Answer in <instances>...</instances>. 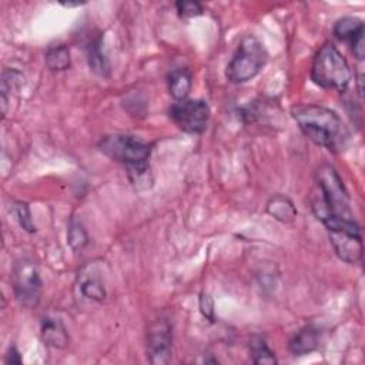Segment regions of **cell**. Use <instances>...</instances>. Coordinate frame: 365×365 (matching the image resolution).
Here are the masks:
<instances>
[{"mask_svg": "<svg viewBox=\"0 0 365 365\" xmlns=\"http://www.w3.org/2000/svg\"><path fill=\"white\" fill-rule=\"evenodd\" d=\"M83 3H63L64 7H77V6H81Z\"/></svg>", "mask_w": 365, "mask_h": 365, "instance_id": "24", "label": "cell"}, {"mask_svg": "<svg viewBox=\"0 0 365 365\" xmlns=\"http://www.w3.org/2000/svg\"><path fill=\"white\" fill-rule=\"evenodd\" d=\"M175 9L180 17L191 19L202 14V6L198 1H177Z\"/></svg>", "mask_w": 365, "mask_h": 365, "instance_id": "21", "label": "cell"}, {"mask_svg": "<svg viewBox=\"0 0 365 365\" xmlns=\"http://www.w3.org/2000/svg\"><path fill=\"white\" fill-rule=\"evenodd\" d=\"M321 341V331L314 325L302 327L295 335L289 339V351L295 356L308 355L314 352L319 346Z\"/></svg>", "mask_w": 365, "mask_h": 365, "instance_id": "12", "label": "cell"}, {"mask_svg": "<svg viewBox=\"0 0 365 365\" xmlns=\"http://www.w3.org/2000/svg\"><path fill=\"white\" fill-rule=\"evenodd\" d=\"M78 287L84 297L93 301H103L106 298V287L97 265L88 264L78 275Z\"/></svg>", "mask_w": 365, "mask_h": 365, "instance_id": "11", "label": "cell"}, {"mask_svg": "<svg viewBox=\"0 0 365 365\" xmlns=\"http://www.w3.org/2000/svg\"><path fill=\"white\" fill-rule=\"evenodd\" d=\"M364 31H365L364 23L359 19L351 17V16L336 20V23L334 24V29H332V33L338 40L349 43V46L358 60H362L365 56Z\"/></svg>", "mask_w": 365, "mask_h": 365, "instance_id": "10", "label": "cell"}, {"mask_svg": "<svg viewBox=\"0 0 365 365\" xmlns=\"http://www.w3.org/2000/svg\"><path fill=\"white\" fill-rule=\"evenodd\" d=\"M291 115L301 131L317 145L335 154L345 150L349 131L334 110L318 104H298L291 108Z\"/></svg>", "mask_w": 365, "mask_h": 365, "instance_id": "1", "label": "cell"}, {"mask_svg": "<svg viewBox=\"0 0 365 365\" xmlns=\"http://www.w3.org/2000/svg\"><path fill=\"white\" fill-rule=\"evenodd\" d=\"M46 66L54 71H63L70 67V50L64 44L51 46L46 51Z\"/></svg>", "mask_w": 365, "mask_h": 365, "instance_id": "17", "label": "cell"}, {"mask_svg": "<svg viewBox=\"0 0 365 365\" xmlns=\"http://www.w3.org/2000/svg\"><path fill=\"white\" fill-rule=\"evenodd\" d=\"M250 355L254 364H277L274 352L267 345L265 339L259 335H255L250 341Z\"/></svg>", "mask_w": 365, "mask_h": 365, "instance_id": "18", "label": "cell"}, {"mask_svg": "<svg viewBox=\"0 0 365 365\" xmlns=\"http://www.w3.org/2000/svg\"><path fill=\"white\" fill-rule=\"evenodd\" d=\"M210 107L204 100L184 98L168 108L171 121L187 134H202L210 121Z\"/></svg>", "mask_w": 365, "mask_h": 365, "instance_id": "7", "label": "cell"}, {"mask_svg": "<svg viewBox=\"0 0 365 365\" xmlns=\"http://www.w3.org/2000/svg\"><path fill=\"white\" fill-rule=\"evenodd\" d=\"M267 212L279 222L289 224L297 218V208L294 202L282 194L272 195L267 202Z\"/></svg>", "mask_w": 365, "mask_h": 365, "instance_id": "14", "label": "cell"}, {"mask_svg": "<svg viewBox=\"0 0 365 365\" xmlns=\"http://www.w3.org/2000/svg\"><path fill=\"white\" fill-rule=\"evenodd\" d=\"M325 225L332 248L339 259L348 264H358L362 259L361 228L354 220L325 217Z\"/></svg>", "mask_w": 365, "mask_h": 365, "instance_id": "6", "label": "cell"}, {"mask_svg": "<svg viewBox=\"0 0 365 365\" xmlns=\"http://www.w3.org/2000/svg\"><path fill=\"white\" fill-rule=\"evenodd\" d=\"M13 289L16 299L24 308H34L41 298V279L37 265L31 259H20L13 269Z\"/></svg>", "mask_w": 365, "mask_h": 365, "instance_id": "8", "label": "cell"}, {"mask_svg": "<svg viewBox=\"0 0 365 365\" xmlns=\"http://www.w3.org/2000/svg\"><path fill=\"white\" fill-rule=\"evenodd\" d=\"M268 51L262 41L247 34L241 38L235 53L225 68V77L232 84H241L252 80L267 64Z\"/></svg>", "mask_w": 365, "mask_h": 365, "instance_id": "5", "label": "cell"}, {"mask_svg": "<svg viewBox=\"0 0 365 365\" xmlns=\"http://www.w3.org/2000/svg\"><path fill=\"white\" fill-rule=\"evenodd\" d=\"M168 91L175 101L187 98L192 87V76L187 68H175L168 74Z\"/></svg>", "mask_w": 365, "mask_h": 365, "instance_id": "16", "label": "cell"}, {"mask_svg": "<svg viewBox=\"0 0 365 365\" xmlns=\"http://www.w3.org/2000/svg\"><path fill=\"white\" fill-rule=\"evenodd\" d=\"M98 150L108 158L125 165L130 181L138 188H147L151 182L150 174V145L135 135L130 134H108L98 144Z\"/></svg>", "mask_w": 365, "mask_h": 365, "instance_id": "2", "label": "cell"}, {"mask_svg": "<svg viewBox=\"0 0 365 365\" xmlns=\"http://www.w3.org/2000/svg\"><path fill=\"white\" fill-rule=\"evenodd\" d=\"M4 361H6V364H21L23 362L21 355H20L19 349L14 345L9 346V349L6 352V359Z\"/></svg>", "mask_w": 365, "mask_h": 365, "instance_id": "23", "label": "cell"}, {"mask_svg": "<svg viewBox=\"0 0 365 365\" xmlns=\"http://www.w3.org/2000/svg\"><path fill=\"white\" fill-rule=\"evenodd\" d=\"M87 63L91 71H94L97 76L108 77L110 76V63L108 58L104 56L101 50V36L93 38L87 44Z\"/></svg>", "mask_w": 365, "mask_h": 365, "instance_id": "15", "label": "cell"}, {"mask_svg": "<svg viewBox=\"0 0 365 365\" xmlns=\"http://www.w3.org/2000/svg\"><path fill=\"white\" fill-rule=\"evenodd\" d=\"M351 78V68L341 51L332 43L321 46L312 61L311 80L321 88L345 91Z\"/></svg>", "mask_w": 365, "mask_h": 365, "instance_id": "4", "label": "cell"}, {"mask_svg": "<svg viewBox=\"0 0 365 365\" xmlns=\"http://www.w3.org/2000/svg\"><path fill=\"white\" fill-rule=\"evenodd\" d=\"M200 311L205 319L210 322L215 321V309H214V301L210 294L201 292L200 295Z\"/></svg>", "mask_w": 365, "mask_h": 365, "instance_id": "22", "label": "cell"}, {"mask_svg": "<svg viewBox=\"0 0 365 365\" xmlns=\"http://www.w3.org/2000/svg\"><path fill=\"white\" fill-rule=\"evenodd\" d=\"M173 351V327L168 319L153 321L147 331V356L151 364H167Z\"/></svg>", "mask_w": 365, "mask_h": 365, "instance_id": "9", "label": "cell"}, {"mask_svg": "<svg viewBox=\"0 0 365 365\" xmlns=\"http://www.w3.org/2000/svg\"><path fill=\"white\" fill-rule=\"evenodd\" d=\"M13 215L16 217L19 225L27 231L29 234H33L36 231V225L33 222V218H31V214H30V208H29V204L24 202V201H14L10 207Z\"/></svg>", "mask_w": 365, "mask_h": 365, "instance_id": "20", "label": "cell"}, {"mask_svg": "<svg viewBox=\"0 0 365 365\" xmlns=\"http://www.w3.org/2000/svg\"><path fill=\"white\" fill-rule=\"evenodd\" d=\"M41 339L46 345L53 348H66L68 345V332L64 324L54 317H44L40 325Z\"/></svg>", "mask_w": 365, "mask_h": 365, "instance_id": "13", "label": "cell"}, {"mask_svg": "<svg viewBox=\"0 0 365 365\" xmlns=\"http://www.w3.org/2000/svg\"><path fill=\"white\" fill-rule=\"evenodd\" d=\"M67 242L71 247L74 252H80L84 250V247L88 244V235L83 224L74 218L68 222V231H67Z\"/></svg>", "mask_w": 365, "mask_h": 365, "instance_id": "19", "label": "cell"}, {"mask_svg": "<svg viewBox=\"0 0 365 365\" xmlns=\"http://www.w3.org/2000/svg\"><path fill=\"white\" fill-rule=\"evenodd\" d=\"M315 181L319 191V200L312 202L315 215L319 220L325 217L354 220L348 191L335 167L321 164L315 171Z\"/></svg>", "mask_w": 365, "mask_h": 365, "instance_id": "3", "label": "cell"}]
</instances>
